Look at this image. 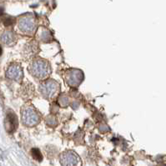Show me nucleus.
<instances>
[{
    "label": "nucleus",
    "mask_w": 166,
    "mask_h": 166,
    "mask_svg": "<svg viewBox=\"0 0 166 166\" xmlns=\"http://www.w3.org/2000/svg\"><path fill=\"white\" fill-rule=\"evenodd\" d=\"M30 73L37 79H44L50 74V66L49 63L44 59H36L31 63L29 67Z\"/></svg>",
    "instance_id": "nucleus-1"
},
{
    "label": "nucleus",
    "mask_w": 166,
    "mask_h": 166,
    "mask_svg": "<svg viewBox=\"0 0 166 166\" xmlns=\"http://www.w3.org/2000/svg\"><path fill=\"white\" fill-rule=\"evenodd\" d=\"M59 86L55 81L49 80L43 83L39 87L40 93L45 98H53L58 92Z\"/></svg>",
    "instance_id": "nucleus-2"
},
{
    "label": "nucleus",
    "mask_w": 166,
    "mask_h": 166,
    "mask_svg": "<svg viewBox=\"0 0 166 166\" xmlns=\"http://www.w3.org/2000/svg\"><path fill=\"white\" fill-rule=\"evenodd\" d=\"M40 120V115L34 109L29 107L23 112V122L25 125H36Z\"/></svg>",
    "instance_id": "nucleus-3"
},
{
    "label": "nucleus",
    "mask_w": 166,
    "mask_h": 166,
    "mask_svg": "<svg viewBox=\"0 0 166 166\" xmlns=\"http://www.w3.org/2000/svg\"><path fill=\"white\" fill-rule=\"evenodd\" d=\"M4 124H5V129L7 132L8 133L14 132L18 127L17 116L13 112H8L6 115Z\"/></svg>",
    "instance_id": "nucleus-4"
},
{
    "label": "nucleus",
    "mask_w": 166,
    "mask_h": 166,
    "mask_svg": "<svg viewBox=\"0 0 166 166\" xmlns=\"http://www.w3.org/2000/svg\"><path fill=\"white\" fill-rule=\"evenodd\" d=\"M8 75L10 77V79L16 81H20L23 78V71L22 68L18 65L11 66L8 70Z\"/></svg>",
    "instance_id": "nucleus-5"
},
{
    "label": "nucleus",
    "mask_w": 166,
    "mask_h": 166,
    "mask_svg": "<svg viewBox=\"0 0 166 166\" xmlns=\"http://www.w3.org/2000/svg\"><path fill=\"white\" fill-rule=\"evenodd\" d=\"M2 39L4 41V43H5L7 44L12 43L13 41V33H11V32H7V33H5L3 35Z\"/></svg>",
    "instance_id": "nucleus-6"
},
{
    "label": "nucleus",
    "mask_w": 166,
    "mask_h": 166,
    "mask_svg": "<svg viewBox=\"0 0 166 166\" xmlns=\"http://www.w3.org/2000/svg\"><path fill=\"white\" fill-rule=\"evenodd\" d=\"M31 153H32V156H33V158L34 160H36L37 161H42L43 156L41 155V152L39 151V149H33L31 150Z\"/></svg>",
    "instance_id": "nucleus-7"
},
{
    "label": "nucleus",
    "mask_w": 166,
    "mask_h": 166,
    "mask_svg": "<svg viewBox=\"0 0 166 166\" xmlns=\"http://www.w3.org/2000/svg\"><path fill=\"white\" fill-rule=\"evenodd\" d=\"M3 22L4 23L5 26H10L13 23H14V18L12 17H4L3 18Z\"/></svg>",
    "instance_id": "nucleus-8"
},
{
    "label": "nucleus",
    "mask_w": 166,
    "mask_h": 166,
    "mask_svg": "<svg viewBox=\"0 0 166 166\" xmlns=\"http://www.w3.org/2000/svg\"><path fill=\"white\" fill-rule=\"evenodd\" d=\"M2 54V48H1V46H0V55Z\"/></svg>",
    "instance_id": "nucleus-9"
}]
</instances>
